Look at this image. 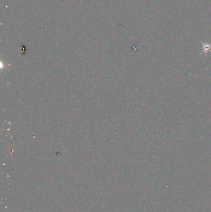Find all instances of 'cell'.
Returning <instances> with one entry per match:
<instances>
[{
  "label": "cell",
  "instance_id": "cell-1",
  "mask_svg": "<svg viewBox=\"0 0 211 212\" xmlns=\"http://www.w3.org/2000/svg\"><path fill=\"white\" fill-rule=\"evenodd\" d=\"M203 45V52L205 53V54H207L209 50H210L211 48V44H204V43H202Z\"/></svg>",
  "mask_w": 211,
  "mask_h": 212
}]
</instances>
